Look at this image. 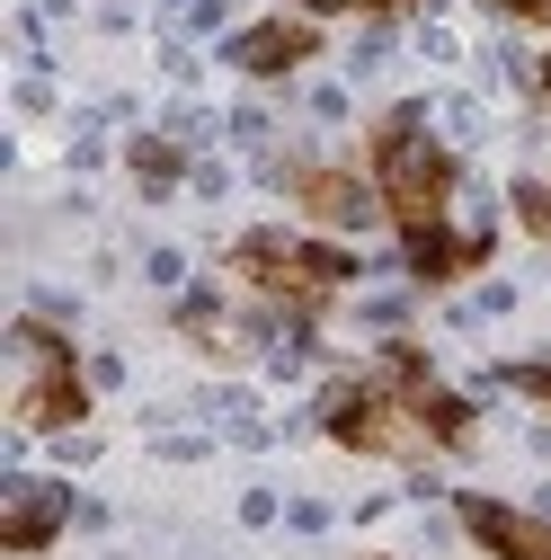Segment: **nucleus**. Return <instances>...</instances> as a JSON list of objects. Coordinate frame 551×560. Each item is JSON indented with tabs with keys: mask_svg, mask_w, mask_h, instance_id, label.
<instances>
[{
	"mask_svg": "<svg viewBox=\"0 0 551 560\" xmlns=\"http://www.w3.org/2000/svg\"><path fill=\"white\" fill-rule=\"evenodd\" d=\"M374 196H383V214L400 223V241L445 223V205H454V152L419 125V107H400V116L374 125Z\"/></svg>",
	"mask_w": 551,
	"mask_h": 560,
	"instance_id": "f257e3e1",
	"label": "nucleus"
},
{
	"mask_svg": "<svg viewBox=\"0 0 551 560\" xmlns=\"http://www.w3.org/2000/svg\"><path fill=\"white\" fill-rule=\"evenodd\" d=\"M232 267L249 276L258 294H276V303H303V312L356 276V258L338 249V241H285V232H249V241L232 249Z\"/></svg>",
	"mask_w": 551,
	"mask_h": 560,
	"instance_id": "f03ea898",
	"label": "nucleus"
},
{
	"mask_svg": "<svg viewBox=\"0 0 551 560\" xmlns=\"http://www.w3.org/2000/svg\"><path fill=\"white\" fill-rule=\"evenodd\" d=\"M19 347L36 357V383L19 392V418H27V428H81V418H90V383L72 365V338L45 329V320H19Z\"/></svg>",
	"mask_w": 551,
	"mask_h": 560,
	"instance_id": "7ed1b4c3",
	"label": "nucleus"
},
{
	"mask_svg": "<svg viewBox=\"0 0 551 560\" xmlns=\"http://www.w3.org/2000/svg\"><path fill=\"white\" fill-rule=\"evenodd\" d=\"M454 516H462V534L490 551V560H551V525L525 516V508H507V499H480V489H462Z\"/></svg>",
	"mask_w": 551,
	"mask_h": 560,
	"instance_id": "20e7f679",
	"label": "nucleus"
},
{
	"mask_svg": "<svg viewBox=\"0 0 551 560\" xmlns=\"http://www.w3.org/2000/svg\"><path fill=\"white\" fill-rule=\"evenodd\" d=\"M285 187H294L303 214H312V223H329V232H356L374 205H383V196H374V178H356V170H320V161H303Z\"/></svg>",
	"mask_w": 551,
	"mask_h": 560,
	"instance_id": "39448f33",
	"label": "nucleus"
},
{
	"mask_svg": "<svg viewBox=\"0 0 551 560\" xmlns=\"http://www.w3.org/2000/svg\"><path fill=\"white\" fill-rule=\"evenodd\" d=\"M400 392H374V383H356V392H338L329 400V436L338 445H356V454H391L400 445Z\"/></svg>",
	"mask_w": 551,
	"mask_h": 560,
	"instance_id": "423d86ee",
	"label": "nucleus"
},
{
	"mask_svg": "<svg viewBox=\"0 0 551 560\" xmlns=\"http://www.w3.org/2000/svg\"><path fill=\"white\" fill-rule=\"evenodd\" d=\"M312 54H320V27H312V19H258V27L232 45V62H241V72H258V81L294 72V62H312Z\"/></svg>",
	"mask_w": 551,
	"mask_h": 560,
	"instance_id": "0eeeda50",
	"label": "nucleus"
},
{
	"mask_svg": "<svg viewBox=\"0 0 551 560\" xmlns=\"http://www.w3.org/2000/svg\"><path fill=\"white\" fill-rule=\"evenodd\" d=\"M480 258H490V241H462V232H409V276L419 285H454V276H471Z\"/></svg>",
	"mask_w": 551,
	"mask_h": 560,
	"instance_id": "6e6552de",
	"label": "nucleus"
},
{
	"mask_svg": "<svg viewBox=\"0 0 551 560\" xmlns=\"http://www.w3.org/2000/svg\"><path fill=\"white\" fill-rule=\"evenodd\" d=\"M54 534H62V489H19L10 516H0V542L10 551H45Z\"/></svg>",
	"mask_w": 551,
	"mask_h": 560,
	"instance_id": "1a4fd4ad",
	"label": "nucleus"
},
{
	"mask_svg": "<svg viewBox=\"0 0 551 560\" xmlns=\"http://www.w3.org/2000/svg\"><path fill=\"white\" fill-rule=\"evenodd\" d=\"M391 392L409 400V418H419L427 436H445V445L471 436V400H454V392H436V383H391Z\"/></svg>",
	"mask_w": 551,
	"mask_h": 560,
	"instance_id": "9d476101",
	"label": "nucleus"
},
{
	"mask_svg": "<svg viewBox=\"0 0 551 560\" xmlns=\"http://www.w3.org/2000/svg\"><path fill=\"white\" fill-rule=\"evenodd\" d=\"M516 223L534 241H551V178H516Z\"/></svg>",
	"mask_w": 551,
	"mask_h": 560,
	"instance_id": "9b49d317",
	"label": "nucleus"
},
{
	"mask_svg": "<svg viewBox=\"0 0 551 560\" xmlns=\"http://www.w3.org/2000/svg\"><path fill=\"white\" fill-rule=\"evenodd\" d=\"M133 178H143V187L161 196V187L178 178V152H169V143H133Z\"/></svg>",
	"mask_w": 551,
	"mask_h": 560,
	"instance_id": "f8f14e48",
	"label": "nucleus"
},
{
	"mask_svg": "<svg viewBox=\"0 0 551 560\" xmlns=\"http://www.w3.org/2000/svg\"><path fill=\"white\" fill-rule=\"evenodd\" d=\"M507 383H516V392H525V400H551V365H516V374H507Z\"/></svg>",
	"mask_w": 551,
	"mask_h": 560,
	"instance_id": "ddd939ff",
	"label": "nucleus"
},
{
	"mask_svg": "<svg viewBox=\"0 0 551 560\" xmlns=\"http://www.w3.org/2000/svg\"><path fill=\"white\" fill-rule=\"evenodd\" d=\"M499 10H516V19H534V27H551V0H499Z\"/></svg>",
	"mask_w": 551,
	"mask_h": 560,
	"instance_id": "4468645a",
	"label": "nucleus"
},
{
	"mask_svg": "<svg viewBox=\"0 0 551 560\" xmlns=\"http://www.w3.org/2000/svg\"><path fill=\"white\" fill-rule=\"evenodd\" d=\"M303 10H391V0H303Z\"/></svg>",
	"mask_w": 551,
	"mask_h": 560,
	"instance_id": "2eb2a0df",
	"label": "nucleus"
},
{
	"mask_svg": "<svg viewBox=\"0 0 551 560\" xmlns=\"http://www.w3.org/2000/svg\"><path fill=\"white\" fill-rule=\"evenodd\" d=\"M542 98H551V54H542Z\"/></svg>",
	"mask_w": 551,
	"mask_h": 560,
	"instance_id": "dca6fc26",
	"label": "nucleus"
}]
</instances>
